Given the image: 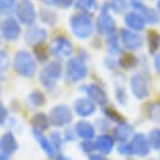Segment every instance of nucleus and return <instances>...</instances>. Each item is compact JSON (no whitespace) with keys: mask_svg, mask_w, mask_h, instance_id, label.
Segmentation results:
<instances>
[{"mask_svg":"<svg viewBox=\"0 0 160 160\" xmlns=\"http://www.w3.org/2000/svg\"><path fill=\"white\" fill-rule=\"evenodd\" d=\"M33 136H34V139L37 140V142L39 144V146L42 148V150L44 151V154H46L48 158L54 159V158L57 156V155H56L57 151H56V149L53 148V145H52L49 138H47L42 131L33 130Z\"/></svg>","mask_w":160,"mask_h":160,"instance_id":"412c9836","label":"nucleus"},{"mask_svg":"<svg viewBox=\"0 0 160 160\" xmlns=\"http://www.w3.org/2000/svg\"><path fill=\"white\" fill-rule=\"evenodd\" d=\"M97 105L92 102L88 97H81L77 98L73 103V111L76 115L81 117H90L96 112Z\"/></svg>","mask_w":160,"mask_h":160,"instance_id":"dca6fc26","label":"nucleus"},{"mask_svg":"<svg viewBox=\"0 0 160 160\" xmlns=\"http://www.w3.org/2000/svg\"><path fill=\"white\" fill-rule=\"evenodd\" d=\"M130 90L131 93L138 100H146L150 96V86L148 78L142 73H135L130 78Z\"/></svg>","mask_w":160,"mask_h":160,"instance_id":"0eeeda50","label":"nucleus"},{"mask_svg":"<svg viewBox=\"0 0 160 160\" xmlns=\"http://www.w3.org/2000/svg\"><path fill=\"white\" fill-rule=\"evenodd\" d=\"M154 68L160 74V52L155 54V58H154Z\"/></svg>","mask_w":160,"mask_h":160,"instance_id":"a18cd8bd","label":"nucleus"},{"mask_svg":"<svg viewBox=\"0 0 160 160\" xmlns=\"http://www.w3.org/2000/svg\"><path fill=\"white\" fill-rule=\"evenodd\" d=\"M106 46H107V51L111 54H120V37L115 33H111L107 35L106 39Z\"/></svg>","mask_w":160,"mask_h":160,"instance_id":"c85d7f7f","label":"nucleus"},{"mask_svg":"<svg viewBox=\"0 0 160 160\" xmlns=\"http://www.w3.org/2000/svg\"><path fill=\"white\" fill-rule=\"evenodd\" d=\"M124 22L128 27V29L134 30V32H142L146 27V22L142 18V15L140 13H138L136 10H131L128 12L124 17Z\"/></svg>","mask_w":160,"mask_h":160,"instance_id":"f3484780","label":"nucleus"},{"mask_svg":"<svg viewBox=\"0 0 160 160\" xmlns=\"http://www.w3.org/2000/svg\"><path fill=\"white\" fill-rule=\"evenodd\" d=\"M117 64L122 69H130V68H134L138 64V58L134 54H131L130 52H125V53L120 54Z\"/></svg>","mask_w":160,"mask_h":160,"instance_id":"393cba45","label":"nucleus"},{"mask_svg":"<svg viewBox=\"0 0 160 160\" xmlns=\"http://www.w3.org/2000/svg\"><path fill=\"white\" fill-rule=\"evenodd\" d=\"M148 116L152 122L160 124V101L151 102L148 107Z\"/></svg>","mask_w":160,"mask_h":160,"instance_id":"c756f323","label":"nucleus"},{"mask_svg":"<svg viewBox=\"0 0 160 160\" xmlns=\"http://www.w3.org/2000/svg\"><path fill=\"white\" fill-rule=\"evenodd\" d=\"M69 27L73 35L78 39H82V41L88 39L95 29L92 15L90 13H83V12H78L71 17Z\"/></svg>","mask_w":160,"mask_h":160,"instance_id":"f257e3e1","label":"nucleus"},{"mask_svg":"<svg viewBox=\"0 0 160 160\" xmlns=\"http://www.w3.org/2000/svg\"><path fill=\"white\" fill-rule=\"evenodd\" d=\"M118 37H120V42L122 43L124 48L128 49L129 52L139 51L144 46V38L138 32L130 30L128 28L120 30Z\"/></svg>","mask_w":160,"mask_h":160,"instance_id":"1a4fd4ad","label":"nucleus"},{"mask_svg":"<svg viewBox=\"0 0 160 160\" xmlns=\"http://www.w3.org/2000/svg\"><path fill=\"white\" fill-rule=\"evenodd\" d=\"M132 7H134V9H135L138 13H140V14L142 15V18L145 19L146 24L154 25V24H158V23H159L160 15H159V13H158L155 9L149 8L148 5H145V4L141 3V2L132 3Z\"/></svg>","mask_w":160,"mask_h":160,"instance_id":"a211bd4d","label":"nucleus"},{"mask_svg":"<svg viewBox=\"0 0 160 160\" xmlns=\"http://www.w3.org/2000/svg\"><path fill=\"white\" fill-rule=\"evenodd\" d=\"M76 138H77V135H76V131H74V130L67 129V130L64 131V135H63V140H64V141H74Z\"/></svg>","mask_w":160,"mask_h":160,"instance_id":"37998d69","label":"nucleus"},{"mask_svg":"<svg viewBox=\"0 0 160 160\" xmlns=\"http://www.w3.org/2000/svg\"><path fill=\"white\" fill-rule=\"evenodd\" d=\"M156 12H158L159 15H160V0H158V3H156Z\"/></svg>","mask_w":160,"mask_h":160,"instance_id":"de8ad7c7","label":"nucleus"},{"mask_svg":"<svg viewBox=\"0 0 160 160\" xmlns=\"http://www.w3.org/2000/svg\"><path fill=\"white\" fill-rule=\"evenodd\" d=\"M13 66L15 72L25 78H32L37 73V62L34 57L25 49H20L15 53Z\"/></svg>","mask_w":160,"mask_h":160,"instance_id":"f03ea898","label":"nucleus"},{"mask_svg":"<svg viewBox=\"0 0 160 160\" xmlns=\"http://www.w3.org/2000/svg\"><path fill=\"white\" fill-rule=\"evenodd\" d=\"M32 126H33V130L42 131V132L48 130V128L51 126L49 117L43 112H37L32 117Z\"/></svg>","mask_w":160,"mask_h":160,"instance_id":"5701e85b","label":"nucleus"},{"mask_svg":"<svg viewBox=\"0 0 160 160\" xmlns=\"http://www.w3.org/2000/svg\"><path fill=\"white\" fill-rule=\"evenodd\" d=\"M88 69L85 61L79 58H69L66 64V76L71 82H81L87 77Z\"/></svg>","mask_w":160,"mask_h":160,"instance_id":"39448f33","label":"nucleus"},{"mask_svg":"<svg viewBox=\"0 0 160 160\" xmlns=\"http://www.w3.org/2000/svg\"><path fill=\"white\" fill-rule=\"evenodd\" d=\"M148 48L150 54H156L160 48V34L155 30L148 33Z\"/></svg>","mask_w":160,"mask_h":160,"instance_id":"bb28decb","label":"nucleus"},{"mask_svg":"<svg viewBox=\"0 0 160 160\" xmlns=\"http://www.w3.org/2000/svg\"><path fill=\"white\" fill-rule=\"evenodd\" d=\"M131 149H132V154L140 156V158H145L150 154V144L148 140V136L142 132H138L132 136L131 141H130Z\"/></svg>","mask_w":160,"mask_h":160,"instance_id":"4468645a","label":"nucleus"},{"mask_svg":"<svg viewBox=\"0 0 160 160\" xmlns=\"http://www.w3.org/2000/svg\"><path fill=\"white\" fill-rule=\"evenodd\" d=\"M79 146H81L82 151L85 154H93V151L96 150V146H95V140H82L81 144H79Z\"/></svg>","mask_w":160,"mask_h":160,"instance_id":"4c0bfd02","label":"nucleus"},{"mask_svg":"<svg viewBox=\"0 0 160 160\" xmlns=\"http://www.w3.org/2000/svg\"><path fill=\"white\" fill-rule=\"evenodd\" d=\"M49 140L53 145V148L56 149V151H58L61 148H62V144H63V136L59 134V131H52L49 134Z\"/></svg>","mask_w":160,"mask_h":160,"instance_id":"e433bc0d","label":"nucleus"},{"mask_svg":"<svg viewBox=\"0 0 160 160\" xmlns=\"http://www.w3.org/2000/svg\"><path fill=\"white\" fill-rule=\"evenodd\" d=\"M48 117H49L51 125H53L56 128H63L72 122L73 113H72V110L69 106L56 105L54 107H52Z\"/></svg>","mask_w":160,"mask_h":160,"instance_id":"423d86ee","label":"nucleus"},{"mask_svg":"<svg viewBox=\"0 0 160 160\" xmlns=\"http://www.w3.org/2000/svg\"><path fill=\"white\" fill-rule=\"evenodd\" d=\"M87 95V97L95 102L96 105L98 106H105L107 105L108 102V96H107V92L97 83H88L85 86V90H83Z\"/></svg>","mask_w":160,"mask_h":160,"instance_id":"2eb2a0df","label":"nucleus"},{"mask_svg":"<svg viewBox=\"0 0 160 160\" xmlns=\"http://www.w3.org/2000/svg\"><path fill=\"white\" fill-rule=\"evenodd\" d=\"M88 160H108L106 158V155H102L100 152H93L88 155Z\"/></svg>","mask_w":160,"mask_h":160,"instance_id":"c03bdc74","label":"nucleus"},{"mask_svg":"<svg viewBox=\"0 0 160 160\" xmlns=\"http://www.w3.org/2000/svg\"><path fill=\"white\" fill-rule=\"evenodd\" d=\"M63 73L62 69V64L59 63V61H52L48 62L43 69L39 73V81H41L42 86L48 90V91H53L56 88L57 82L61 79Z\"/></svg>","mask_w":160,"mask_h":160,"instance_id":"7ed1b4c3","label":"nucleus"},{"mask_svg":"<svg viewBox=\"0 0 160 160\" xmlns=\"http://www.w3.org/2000/svg\"><path fill=\"white\" fill-rule=\"evenodd\" d=\"M41 2H46V0H41Z\"/></svg>","mask_w":160,"mask_h":160,"instance_id":"8fccbe9b","label":"nucleus"},{"mask_svg":"<svg viewBox=\"0 0 160 160\" xmlns=\"http://www.w3.org/2000/svg\"><path fill=\"white\" fill-rule=\"evenodd\" d=\"M115 95H116V100H117V102L120 105L124 106V105L128 103V93H126V91H125L124 87H117Z\"/></svg>","mask_w":160,"mask_h":160,"instance_id":"58836bf2","label":"nucleus"},{"mask_svg":"<svg viewBox=\"0 0 160 160\" xmlns=\"http://www.w3.org/2000/svg\"><path fill=\"white\" fill-rule=\"evenodd\" d=\"M8 108L5 107V105L0 101V125H4L8 121Z\"/></svg>","mask_w":160,"mask_h":160,"instance_id":"79ce46f5","label":"nucleus"},{"mask_svg":"<svg viewBox=\"0 0 160 160\" xmlns=\"http://www.w3.org/2000/svg\"><path fill=\"white\" fill-rule=\"evenodd\" d=\"M38 17L42 23H44L46 25H49V27H52L57 23V13L49 8H42L39 10Z\"/></svg>","mask_w":160,"mask_h":160,"instance_id":"a878e982","label":"nucleus"},{"mask_svg":"<svg viewBox=\"0 0 160 160\" xmlns=\"http://www.w3.org/2000/svg\"><path fill=\"white\" fill-rule=\"evenodd\" d=\"M107 4L110 12H113L116 14H121L128 9V0H110Z\"/></svg>","mask_w":160,"mask_h":160,"instance_id":"2f4dec72","label":"nucleus"},{"mask_svg":"<svg viewBox=\"0 0 160 160\" xmlns=\"http://www.w3.org/2000/svg\"><path fill=\"white\" fill-rule=\"evenodd\" d=\"M19 145L12 131H7L0 136V160H10L12 155L17 152Z\"/></svg>","mask_w":160,"mask_h":160,"instance_id":"f8f14e48","label":"nucleus"},{"mask_svg":"<svg viewBox=\"0 0 160 160\" xmlns=\"http://www.w3.org/2000/svg\"><path fill=\"white\" fill-rule=\"evenodd\" d=\"M34 54H35V58L38 62L41 63H44L48 61V57H49V49L46 48L43 44H39V46H35L34 47Z\"/></svg>","mask_w":160,"mask_h":160,"instance_id":"473e14b6","label":"nucleus"},{"mask_svg":"<svg viewBox=\"0 0 160 160\" xmlns=\"http://www.w3.org/2000/svg\"><path fill=\"white\" fill-rule=\"evenodd\" d=\"M134 132V128L128 124L126 121H122V122H118L115 129H113V134H112V138L120 142H125L130 139V136L132 135Z\"/></svg>","mask_w":160,"mask_h":160,"instance_id":"4be33fe9","label":"nucleus"},{"mask_svg":"<svg viewBox=\"0 0 160 160\" xmlns=\"http://www.w3.org/2000/svg\"><path fill=\"white\" fill-rule=\"evenodd\" d=\"M17 0H0V13L8 14L13 10H15Z\"/></svg>","mask_w":160,"mask_h":160,"instance_id":"c9c22d12","label":"nucleus"},{"mask_svg":"<svg viewBox=\"0 0 160 160\" xmlns=\"http://www.w3.org/2000/svg\"><path fill=\"white\" fill-rule=\"evenodd\" d=\"M74 7L78 12L92 14L98 8V4L97 0H74Z\"/></svg>","mask_w":160,"mask_h":160,"instance_id":"b1692460","label":"nucleus"},{"mask_svg":"<svg viewBox=\"0 0 160 160\" xmlns=\"http://www.w3.org/2000/svg\"><path fill=\"white\" fill-rule=\"evenodd\" d=\"M0 92H2V91H0Z\"/></svg>","mask_w":160,"mask_h":160,"instance_id":"603ef678","label":"nucleus"},{"mask_svg":"<svg viewBox=\"0 0 160 160\" xmlns=\"http://www.w3.org/2000/svg\"><path fill=\"white\" fill-rule=\"evenodd\" d=\"M0 42H2V38H0Z\"/></svg>","mask_w":160,"mask_h":160,"instance_id":"3c124183","label":"nucleus"},{"mask_svg":"<svg viewBox=\"0 0 160 160\" xmlns=\"http://www.w3.org/2000/svg\"><path fill=\"white\" fill-rule=\"evenodd\" d=\"M10 68V57L7 51L0 49V74L5 73Z\"/></svg>","mask_w":160,"mask_h":160,"instance_id":"f704fd0d","label":"nucleus"},{"mask_svg":"<svg viewBox=\"0 0 160 160\" xmlns=\"http://www.w3.org/2000/svg\"><path fill=\"white\" fill-rule=\"evenodd\" d=\"M48 38V32L47 29H44L43 27H37V25H32L27 29L25 34H24V39L25 42L33 47L43 44Z\"/></svg>","mask_w":160,"mask_h":160,"instance_id":"ddd939ff","label":"nucleus"},{"mask_svg":"<svg viewBox=\"0 0 160 160\" xmlns=\"http://www.w3.org/2000/svg\"><path fill=\"white\" fill-rule=\"evenodd\" d=\"M28 103L33 107H42L46 103V96L42 91L34 90L28 95Z\"/></svg>","mask_w":160,"mask_h":160,"instance_id":"cd10ccee","label":"nucleus"},{"mask_svg":"<svg viewBox=\"0 0 160 160\" xmlns=\"http://www.w3.org/2000/svg\"><path fill=\"white\" fill-rule=\"evenodd\" d=\"M54 160H72V159L68 158V156H66V155H57L54 158Z\"/></svg>","mask_w":160,"mask_h":160,"instance_id":"49530a36","label":"nucleus"},{"mask_svg":"<svg viewBox=\"0 0 160 160\" xmlns=\"http://www.w3.org/2000/svg\"><path fill=\"white\" fill-rule=\"evenodd\" d=\"M49 49L58 59H69L73 53V44L68 38L59 35L53 39Z\"/></svg>","mask_w":160,"mask_h":160,"instance_id":"9b49d317","label":"nucleus"},{"mask_svg":"<svg viewBox=\"0 0 160 160\" xmlns=\"http://www.w3.org/2000/svg\"><path fill=\"white\" fill-rule=\"evenodd\" d=\"M148 140H149L151 149L160 151V129L159 128L150 130V132L148 135Z\"/></svg>","mask_w":160,"mask_h":160,"instance_id":"7c9ffc66","label":"nucleus"},{"mask_svg":"<svg viewBox=\"0 0 160 160\" xmlns=\"http://www.w3.org/2000/svg\"><path fill=\"white\" fill-rule=\"evenodd\" d=\"M131 3H136V2H141V0H130Z\"/></svg>","mask_w":160,"mask_h":160,"instance_id":"09e8293b","label":"nucleus"},{"mask_svg":"<svg viewBox=\"0 0 160 160\" xmlns=\"http://www.w3.org/2000/svg\"><path fill=\"white\" fill-rule=\"evenodd\" d=\"M74 131L77 138L82 140H92L96 135V128L86 120H79L74 126Z\"/></svg>","mask_w":160,"mask_h":160,"instance_id":"6ab92c4d","label":"nucleus"},{"mask_svg":"<svg viewBox=\"0 0 160 160\" xmlns=\"http://www.w3.org/2000/svg\"><path fill=\"white\" fill-rule=\"evenodd\" d=\"M96 29L100 34L103 35H108L111 33H115L116 30V20L110 14V8L107 3L101 8L100 15L96 20Z\"/></svg>","mask_w":160,"mask_h":160,"instance_id":"6e6552de","label":"nucleus"},{"mask_svg":"<svg viewBox=\"0 0 160 160\" xmlns=\"http://www.w3.org/2000/svg\"><path fill=\"white\" fill-rule=\"evenodd\" d=\"M14 12L18 22L28 27H32L38 18V13L32 0H19Z\"/></svg>","mask_w":160,"mask_h":160,"instance_id":"20e7f679","label":"nucleus"},{"mask_svg":"<svg viewBox=\"0 0 160 160\" xmlns=\"http://www.w3.org/2000/svg\"><path fill=\"white\" fill-rule=\"evenodd\" d=\"M103 113H105V116H106V118L108 120V121H115V122H117V124L125 121L124 117L121 116V113L117 112V111H116L115 108H112V107L105 108V110H103Z\"/></svg>","mask_w":160,"mask_h":160,"instance_id":"72a5a7b5","label":"nucleus"},{"mask_svg":"<svg viewBox=\"0 0 160 160\" xmlns=\"http://www.w3.org/2000/svg\"><path fill=\"white\" fill-rule=\"evenodd\" d=\"M51 3L59 9H68L74 5V0H51Z\"/></svg>","mask_w":160,"mask_h":160,"instance_id":"a19ab883","label":"nucleus"},{"mask_svg":"<svg viewBox=\"0 0 160 160\" xmlns=\"http://www.w3.org/2000/svg\"><path fill=\"white\" fill-rule=\"evenodd\" d=\"M117 152L121 154V155H125V156L131 155V154H132V149H131L130 142H128V141L120 142V145L117 146Z\"/></svg>","mask_w":160,"mask_h":160,"instance_id":"ea45409f","label":"nucleus"},{"mask_svg":"<svg viewBox=\"0 0 160 160\" xmlns=\"http://www.w3.org/2000/svg\"><path fill=\"white\" fill-rule=\"evenodd\" d=\"M95 146L96 151L102 154V155H108L112 152L113 146H115V139L110 136L108 134H101L96 138L95 140Z\"/></svg>","mask_w":160,"mask_h":160,"instance_id":"aec40b11","label":"nucleus"},{"mask_svg":"<svg viewBox=\"0 0 160 160\" xmlns=\"http://www.w3.org/2000/svg\"><path fill=\"white\" fill-rule=\"evenodd\" d=\"M0 33L7 42H15L22 34V28L18 19L13 17L5 18L0 24Z\"/></svg>","mask_w":160,"mask_h":160,"instance_id":"9d476101","label":"nucleus"}]
</instances>
